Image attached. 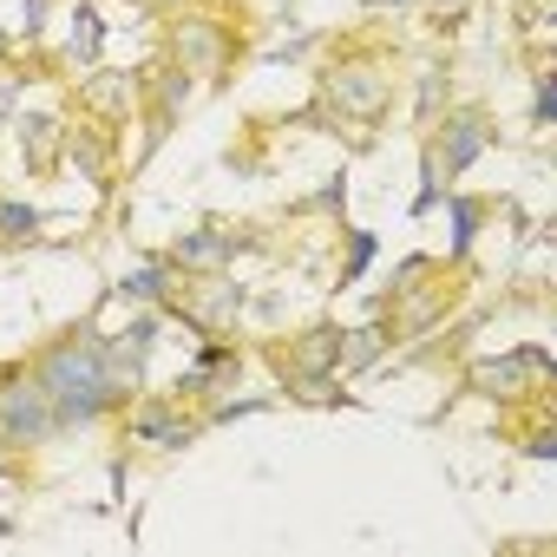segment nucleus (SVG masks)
Wrapping results in <instances>:
<instances>
[{"mask_svg": "<svg viewBox=\"0 0 557 557\" xmlns=\"http://www.w3.org/2000/svg\"><path fill=\"white\" fill-rule=\"evenodd\" d=\"M34 374L53 394L60 420H106L112 407H125V381L112 374V355H106V342L92 329H79L66 342H47Z\"/></svg>", "mask_w": 557, "mask_h": 557, "instance_id": "f257e3e1", "label": "nucleus"}, {"mask_svg": "<svg viewBox=\"0 0 557 557\" xmlns=\"http://www.w3.org/2000/svg\"><path fill=\"white\" fill-rule=\"evenodd\" d=\"M53 426H60V407H53V394L40 387L34 368H8V374H0V446H8V453H34L40 440H53Z\"/></svg>", "mask_w": 557, "mask_h": 557, "instance_id": "f03ea898", "label": "nucleus"}, {"mask_svg": "<svg viewBox=\"0 0 557 557\" xmlns=\"http://www.w3.org/2000/svg\"><path fill=\"white\" fill-rule=\"evenodd\" d=\"M164 40H171V60L184 73H223L236 60V34L216 27V14H177Z\"/></svg>", "mask_w": 557, "mask_h": 557, "instance_id": "7ed1b4c3", "label": "nucleus"}, {"mask_svg": "<svg viewBox=\"0 0 557 557\" xmlns=\"http://www.w3.org/2000/svg\"><path fill=\"white\" fill-rule=\"evenodd\" d=\"M322 99H329L342 119H381L387 79L374 73V60H348V66H335V73L322 79Z\"/></svg>", "mask_w": 557, "mask_h": 557, "instance_id": "20e7f679", "label": "nucleus"}, {"mask_svg": "<svg viewBox=\"0 0 557 557\" xmlns=\"http://www.w3.org/2000/svg\"><path fill=\"white\" fill-rule=\"evenodd\" d=\"M485 145H492V119H485L479 106H459V112L446 119L440 145H433V164H440V177H459V171H472Z\"/></svg>", "mask_w": 557, "mask_h": 557, "instance_id": "39448f33", "label": "nucleus"}, {"mask_svg": "<svg viewBox=\"0 0 557 557\" xmlns=\"http://www.w3.org/2000/svg\"><path fill=\"white\" fill-rule=\"evenodd\" d=\"M125 433L145 440V446H190V440L203 433V420H190V413H177V407H164V400H138L132 420H125Z\"/></svg>", "mask_w": 557, "mask_h": 557, "instance_id": "423d86ee", "label": "nucleus"}, {"mask_svg": "<svg viewBox=\"0 0 557 557\" xmlns=\"http://www.w3.org/2000/svg\"><path fill=\"white\" fill-rule=\"evenodd\" d=\"M550 368V355L544 348H518V355H505V361H479V394H492V400H511V394H524L531 387V374H544Z\"/></svg>", "mask_w": 557, "mask_h": 557, "instance_id": "0eeeda50", "label": "nucleus"}, {"mask_svg": "<svg viewBox=\"0 0 557 557\" xmlns=\"http://www.w3.org/2000/svg\"><path fill=\"white\" fill-rule=\"evenodd\" d=\"M236 302H243V289L230 283H216V275L203 269V289H197V309H177V322H190L197 335H210V329H230V315H236Z\"/></svg>", "mask_w": 557, "mask_h": 557, "instance_id": "6e6552de", "label": "nucleus"}, {"mask_svg": "<svg viewBox=\"0 0 557 557\" xmlns=\"http://www.w3.org/2000/svg\"><path fill=\"white\" fill-rule=\"evenodd\" d=\"M27 236H40V210H27V203H0V243H27Z\"/></svg>", "mask_w": 557, "mask_h": 557, "instance_id": "1a4fd4ad", "label": "nucleus"}, {"mask_svg": "<svg viewBox=\"0 0 557 557\" xmlns=\"http://www.w3.org/2000/svg\"><path fill=\"white\" fill-rule=\"evenodd\" d=\"M479 216H485V210H479L472 197H453V256H466V249H472V230H479Z\"/></svg>", "mask_w": 557, "mask_h": 557, "instance_id": "9d476101", "label": "nucleus"}, {"mask_svg": "<svg viewBox=\"0 0 557 557\" xmlns=\"http://www.w3.org/2000/svg\"><path fill=\"white\" fill-rule=\"evenodd\" d=\"M125 296H164L171 289V269H158V262H145L138 275H125V283H119Z\"/></svg>", "mask_w": 557, "mask_h": 557, "instance_id": "9b49d317", "label": "nucleus"}, {"mask_svg": "<svg viewBox=\"0 0 557 557\" xmlns=\"http://www.w3.org/2000/svg\"><path fill=\"white\" fill-rule=\"evenodd\" d=\"M73 60H99V14L79 8V40H73Z\"/></svg>", "mask_w": 557, "mask_h": 557, "instance_id": "f8f14e48", "label": "nucleus"}, {"mask_svg": "<svg viewBox=\"0 0 557 557\" xmlns=\"http://www.w3.org/2000/svg\"><path fill=\"white\" fill-rule=\"evenodd\" d=\"M368 262H374V236H355V243H348V269H342V283H355Z\"/></svg>", "mask_w": 557, "mask_h": 557, "instance_id": "ddd939ff", "label": "nucleus"}, {"mask_svg": "<svg viewBox=\"0 0 557 557\" xmlns=\"http://www.w3.org/2000/svg\"><path fill=\"white\" fill-rule=\"evenodd\" d=\"M550 106H557V86H550V73H544V79H537V112H531V119H537V125H550V119H557Z\"/></svg>", "mask_w": 557, "mask_h": 557, "instance_id": "4468645a", "label": "nucleus"}, {"mask_svg": "<svg viewBox=\"0 0 557 557\" xmlns=\"http://www.w3.org/2000/svg\"><path fill=\"white\" fill-rule=\"evenodd\" d=\"M524 453H531V459H550V453H557V440H550V426H544V433H531V440H524Z\"/></svg>", "mask_w": 557, "mask_h": 557, "instance_id": "2eb2a0df", "label": "nucleus"}, {"mask_svg": "<svg viewBox=\"0 0 557 557\" xmlns=\"http://www.w3.org/2000/svg\"><path fill=\"white\" fill-rule=\"evenodd\" d=\"M14 92H21V79H8V73H0V119L14 112Z\"/></svg>", "mask_w": 557, "mask_h": 557, "instance_id": "dca6fc26", "label": "nucleus"}, {"mask_svg": "<svg viewBox=\"0 0 557 557\" xmlns=\"http://www.w3.org/2000/svg\"><path fill=\"white\" fill-rule=\"evenodd\" d=\"M433 8H440V14H459V8H466V0H433Z\"/></svg>", "mask_w": 557, "mask_h": 557, "instance_id": "f3484780", "label": "nucleus"}, {"mask_svg": "<svg viewBox=\"0 0 557 557\" xmlns=\"http://www.w3.org/2000/svg\"><path fill=\"white\" fill-rule=\"evenodd\" d=\"M0 60H8V27H0Z\"/></svg>", "mask_w": 557, "mask_h": 557, "instance_id": "a211bd4d", "label": "nucleus"}, {"mask_svg": "<svg viewBox=\"0 0 557 557\" xmlns=\"http://www.w3.org/2000/svg\"><path fill=\"white\" fill-rule=\"evenodd\" d=\"M381 8H407V0H381Z\"/></svg>", "mask_w": 557, "mask_h": 557, "instance_id": "6ab92c4d", "label": "nucleus"}, {"mask_svg": "<svg viewBox=\"0 0 557 557\" xmlns=\"http://www.w3.org/2000/svg\"><path fill=\"white\" fill-rule=\"evenodd\" d=\"M0 479H8V472H0Z\"/></svg>", "mask_w": 557, "mask_h": 557, "instance_id": "aec40b11", "label": "nucleus"}]
</instances>
